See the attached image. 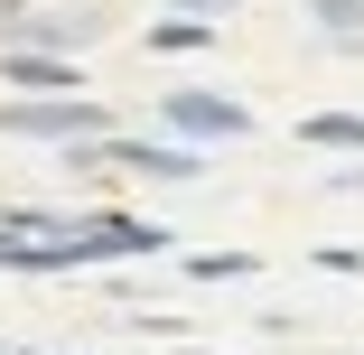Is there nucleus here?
<instances>
[{"instance_id": "f03ea898", "label": "nucleus", "mask_w": 364, "mask_h": 355, "mask_svg": "<svg viewBox=\"0 0 364 355\" xmlns=\"http://www.w3.org/2000/svg\"><path fill=\"white\" fill-rule=\"evenodd\" d=\"M10 85H38V94H56V85H75L65 65H47V56H10Z\"/></svg>"}, {"instance_id": "20e7f679", "label": "nucleus", "mask_w": 364, "mask_h": 355, "mask_svg": "<svg viewBox=\"0 0 364 355\" xmlns=\"http://www.w3.org/2000/svg\"><path fill=\"white\" fill-rule=\"evenodd\" d=\"M309 140H336V150H364V122H309Z\"/></svg>"}, {"instance_id": "f257e3e1", "label": "nucleus", "mask_w": 364, "mask_h": 355, "mask_svg": "<svg viewBox=\"0 0 364 355\" xmlns=\"http://www.w3.org/2000/svg\"><path fill=\"white\" fill-rule=\"evenodd\" d=\"M94 112L85 103H47V112H0V131H38V140H65V131H85Z\"/></svg>"}, {"instance_id": "7ed1b4c3", "label": "nucleus", "mask_w": 364, "mask_h": 355, "mask_svg": "<svg viewBox=\"0 0 364 355\" xmlns=\"http://www.w3.org/2000/svg\"><path fill=\"white\" fill-rule=\"evenodd\" d=\"M178 122H187V131H243L234 103H178Z\"/></svg>"}]
</instances>
